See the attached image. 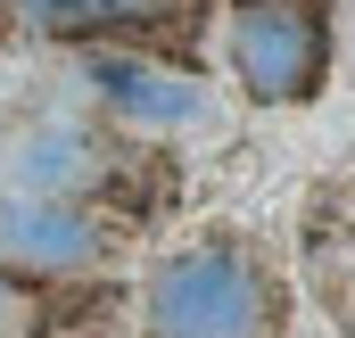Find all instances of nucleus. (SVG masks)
Masks as SVG:
<instances>
[{"label": "nucleus", "instance_id": "f257e3e1", "mask_svg": "<svg viewBox=\"0 0 355 338\" xmlns=\"http://www.w3.org/2000/svg\"><path fill=\"white\" fill-rule=\"evenodd\" d=\"M141 322H149V338H272L281 289L248 248L207 240V248H182L149 272Z\"/></svg>", "mask_w": 355, "mask_h": 338}, {"label": "nucleus", "instance_id": "f03ea898", "mask_svg": "<svg viewBox=\"0 0 355 338\" xmlns=\"http://www.w3.org/2000/svg\"><path fill=\"white\" fill-rule=\"evenodd\" d=\"M223 42L257 107H306L331 75V0H232Z\"/></svg>", "mask_w": 355, "mask_h": 338}, {"label": "nucleus", "instance_id": "7ed1b4c3", "mask_svg": "<svg viewBox=\"0 0 355 338\" xmlns=\"http://www.w3.org/2000/svg\"><path fill=\"white\" fill-rule=\"evenodd\" d=\"M99 256V223L75 198H0V281H67Z\"/></svg>", "mask_w": 355, "mask_h": 338}, {"label": "nucleus", "instance_id": "20e7f679", "mask_svg": "<svg viewBox=\"0 0 355 338\" xmlns=\"http://www.w3.org/2000/svg\"><path fill=\"white\" fill-rule=\"evenodd\" d=\"M91 83L124 124H149V132H174V124L207 116V91L174 66H149V58H91Z\"/></svg>", "mask_w": 355, "mask_h": 338}, {"label": "nucleus", "instance_id": "39448f33", "mask_svg": "<svg viewBox=\"0 0 355 338\" xmlns=\"http://www.w3.org/2000/svg\"><path fill=\"white\" fill-rule=\"evenodd\" d=\"M91 166H99V157H91L83 132H33V141L8 149V181H17L8 198H67Z\"/></svg>", "mask_w": 355, "mask_h": 338}, {"label": "nucleus", "instance_id": "423d86ee", "mask_svg": "<svg viewBox=\"0 0 355 338\" xmlns=\"http://www.w3.org/2000/svg\"><path fill=\"white\" fill-rule=\"evenodd\" d=\"M17 8H25V25L50 33V42H99V33L132 25L149 0H17Z\"/></svg>", "mask_w": 355, "mask_h": 338}, {"label": "nucleus", "instance_id": "0eeeda50", "mask_svg": "<svg viewBox=\"0 0 355 338\" xmlns=\"http://www.w3.org/2000/svg\"><path fill=\"white\" fill-rule=\"evenodd\" d=\"M8 8H17V0H0V33H8Z\"/></svg>", "mask_w": 355, "mask_h": 338}, {"label": "nucleus", "instance_id": "6e6552de", "mask_svg": "<svg viewBox=\"0 0 355 338\" xmlns=\"http://www.w3.org/2000/svg\"><path fill=\"white\" fill-rule=\"evenodd\" d=\"M0 297H8V281H0Z\"/></svg>", "mask_w": 355, "mask_h": 338}]
</instances>
